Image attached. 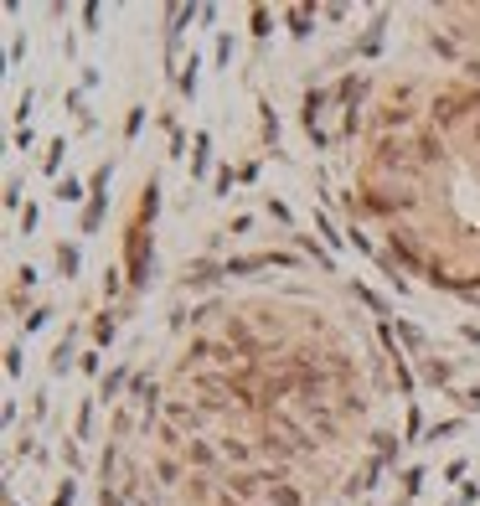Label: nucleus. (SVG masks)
Instances as JSON below:
<instances>
[{
    "instance_id": "f257e3e1",
    "label": "nucleus",
    "mask_w": 480,
    "mask_h": 506,
    "mask_svg": "<svg viewBox=\"0 0 480 506\" xmlns=\"http://www.w3.org/2000/svg\"><path fill=\"white\" fill-rule=\"evenodd\" d=\"M274 502L279 506H300V491H294V485H274Z\"/></svg>"
},
{
    "instance_id": "f03ea898",
    "label": "nucleus",
    "mask_w": 480,
    "mask_h": 506,
    "mask_svg": "<svg viewBox=\"0 0 480 506\" xmlns=\"http://www.w3.org/2000/svg\"><path fill=\"white\" fill-rule=\"evenodd\" d=\"M228 506H233V502H228Z\"/></svg>"
}]
</instances>
